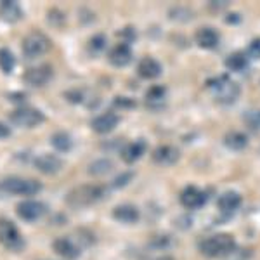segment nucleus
Segmentation results:
<instances>
[{"label": "nucleus", "mask_w": 260, "mask_h": 260, "mask_svg": "<svg viewBox=\"0 0 260 260\" xmlns=\"http://www.w3.org/2000/svg\"><path fill=\"white\" fill-rule=\"evenodd\" d=\"M108 187L99 186V184H82V186L73 187L68 194H66V205L73 210H82V208H89L92 205L99 203L106 198Z\"/></svg>", "instance_id": "obj_1"}, {"label": "nucleus", "mask_w": 260, "mask_h": 260, "mask_svg": "<svg viewBox=\"0 0 260 260\" xmlns=\"http://www.w3.org/2000/svg\"><path fill=\"white\" fill-rule=\"evenodd\" d=\"M198 248L201 255L208 258H225L236 251V240L229 233H217L203 238L200 241Z\"/></svg>", "instance_id": "obj_2"}, {"label": "nucleus", "mask_w": 260, "mask_h": 260, "mask_svg": "<svg viewBox=\"0 0 260 260\" xmlns=\"http://www.w3.org/2000/svg\"><path fill=\"white\" fill-rule=\"evenodd\" d=\"M207 89L210 90L213 99L219 104L229 106L234 104L241 95V87L238 82H234L229 75H219V77H213L207 82Z\"/></svg>", "instance_id": "obj_3"}, {"label": "nucleus", "mask_w": 260, "mask_h": 260, "mask_svg": "<svg viewBox=\"0 0 260 260\" xmlns=\"http://www.w3.org/2000/svg\"><path fill=\"white\" fill-rule=\"evenodd\" d=\"M50 47H52V42L42 31L28 33L23 39V44H21V50H23V56L26 59H37V57L44 56V54L49 52Z\"/></svg>", "instance_id": "obj_4"}, {"label": "nucleus", "mask_w": 260, "mask_h": 260, "mask_svg": "<svg viewBox=\"0 0 260 260\" xmlns=\"http://www.w3.org/2000/svg\"><path fill=\"white\" fill-rule=\"evenodd\" d=\"M42 191V184L33 179L23 177H7L0 182V192L6 194H18V196H35Z\"/></svg>", "instance_id": "obj_5"}, {"label": "nucleus", "mask_w": 260, "mask_h": 260, "mask_svg": "<svg viewBox=\"0 0 260 260\" xmlns=\"http://www.w3.org/2000/svg\"><path fill=\"white\" fill-rule=\"evenodd\" d=\"M0 245L9 251H21L24 248V238L16 224L6 217H0Z\"/></svg>", "instance_id": "obj_6"}, {"label": "nucleus", "mask_w": 260, "mask_h": 260, "mask_svg": "<svg viewBox=\"0 0 260 260\" xmlns=\"http://www.w3.org/2000/svg\"><path fill=\"white\" fill-rule=\"evenodd\" d=\"M9 120H11L12 125H16V127L33 128V127H37V125L44 123V121H45V115L40 110H37V108L19 106V108H16V110L9 115Z\"/></svg>", "instance_id": "obj_7"}, {"label": "nucleus", "mask_w": 260, "mask_h": 260, "mask_svg": "<svg viewBox=\"0 0 260 260\" xmlns=\"http://www.w3.org/2000/svg\"><path fill=\"white\" fill-rule=\"evenodd\" d=\"M208 201L207 192L196 186H186L179 194V203L187 210H200Z\"/></svg>", "instance_id": "obj_8"}, {"label": "nucleus", "mask_w": 260, "mask_h": 260, "mask_svg": "<svg viewBox=\"0 0 260 260\" xmlns=\"http://www.w3.org/2000/svg\"><path fill=\"white\" fill-rule=\"evenodd\" d=\"M16 213L19 215V219L26 222H35L40 220L47 213V207H45V203L37 200H23L16 207Z\"/></svg>", "instance_id": "obj_9"}, {"label": "nucleus", "mask_w": 260, "mask_h": 260, "mask_svg": "<svg viewBox=\"0 0 260 260\" xmlns=\"http://www.w3.org/2000/svg\"><path fill=\"white\" fill-rule=\"evenodd\" d=\"M54 70L50 64H40L35 68H28L23 75V82L30 87H44L52 80Z\"/></svg>", "instance_id": "obj_10"}, {"label": "nucleus", "mask_w": 260, "mask_h": 260, "mask_svg": "<svg viewBox=\"0 0 260 260\" xmlns=\"http://www.w3.org/2000/svg\"><path fill=\"white\" fill-rule=\"evenodd\" d=\"M151 160L160 167H172L180 160V151L172 144H160L153 149Z\"/></svg>", "instance_id": "obj_11"}, {"label": "nucleus", "mask_w": 260, "mask_h": 260, "mask_svg": "<svg viewBox=\"0 0 260 260\" xmlns=\"http://www.w3.org/2000/svg\"><path fill=\"white\" fill-rule=\"evenodd\" d=\"M52 248L64 260H77L82 253V246L70 236H61L57 240H54Z\"/></svg>", "instance_id": "obj_12"}, {"label": "nucleus", "mask_w": 260, "mask_h": 260, "mask_svg": "<svg viewBox=\"0 0 260 260\" xmlns=\"http://www.w3.org/2000/svg\"><path fill=\"white\" fill-rule=\"evenodd\" d=\"M120 120L121 118L116 111H106V113H101L99 116H95V118L90 121V127L95 134L104 136V134H110L118 127Z\"/></svg>", "instance_id": "obj_13"}, {"label": "nucleus", "mask_w": 260, "mask_h": 260, "mask_svg": "<svg viewBox=\"0 0 260 260\" xmlns=\"http://www.w3.org/2000/svg\"><path fill=\"white\" fill-rule=\"evenodd\" d=\"M134 52H132V45L127 42H118L115 47H111L110 54H108V61L111 62L115 68H125L132 62Z\"/></svg>", "instance_id": "obj_14"}, {"label": "nucleus", "mask_w": 260, "mask_h": 260, "mask_svg": "<svg viewBox=\"0 0 260 260\" xmlns=\"http://www.w3.org/2000/svg\"><path fill=\"white\" fill-rule=\"evenodd\" d=\"M33 165H35V169L39 170V172H42V174L56 175L57 172L62 170V167H64V161H62L59 156H56V154L44 153V154H39V156L33 160Z\"/></svg>", "instance_id": "obj_15"}, {"label": "nucleus", "mask_w": 260, "mask_h": 260, "mask_svg": "<svg viewBox=\"0 0 260 260\" xmlns=\"http://www.w3.org/2000/svg\"><path fill=\"white\" fill-rule=\"evenodd\" d=\"M194 42L200 49L213 50L220 44V33L213 26H201L194 31Z\"/></svg>", "instance_id": "obj_16"}, {"label": "nucleus", "mask_w": 260, "mask_h": 260, "mask_svg": "<svg viewBox=\"0 0 260 260\" xmlns=\"http://www.w3.org/2000/svg\"><path fill=\"white\" fill-rule=\"evenodd\" d=\"M146 149H148V142L144 139H137L132 141L128 144H125L123 148L120 149V156L127 165H132V163L139 161L142 156L146 154Z\"/></svg>", "instance_id": "obj_17"}, {"label": "nucleus", "mask_w": 260, "mask_h": 260, "mask_svg": "<svg viewBox=\"0 0 260 260\" xmlns=\"http://www.w3.org/2000/svg\"><path fill=\"white\" fill-rule=\"evenodd\" d=\"M113 219L121 224H137L141 220V210L132 203H123L113 208Z\"/></svg>", "instance_id": "obj_18"}, {"label": "nucleus", "mask_w": 260, "mask_h": 260, "mask_svg": "<svg viewBox=\"0 0 260 260\" xmlns=\"http://www.w3.org/2000/svg\"><path fill=\"white\" fill-rule=\"evenodd\" d=\"M163 66L160 61H156L154 57H142L137 64V75L144 80H156L158 77H161Z\"/></svg>", "instance_id": "obj_19"}, {"label": "nucleus", "mask_w": 260, "mask_h": 260, "mask_svg": "<svg viewBox=\"0 0 260 260\" xmlns=\"http://www.w3.org/2000/svg\"><path fill=\"white\" fill-rule=\"evenodd\" d=\"M241 203H243V198L238 191H225V192H222L219 196V200H217L219 210L222 213H228V215L236 212L238 208L241 207Z\"/></svg>", "instance_id": "obj_20"}, {"label": "nucleus", "mask_w": 260, "mask_h": 260, "mask_svg": "<svg viewBox=\"0 0 260 260\" xmlns=\"http://www.w3.org/2000/svg\"><path fill=\"white\" fill-rule=\"evenodd\" d=\"M24 12L21 9V6L14 0H2L0 2V19L6 23H18L23 19Z\"/></svg>", "instance_id": "obj_21"}, {"label": "nucleus", "mask_w": 260, "mask_h": 260, "mask_svg": "<svg viewBox=\"0 0 260 260\" xmlns=\"http://www.w3.org/2000/svg\"><path fill=\"white\" fill-rule=\"evenodd\" d=\"M144 101H146V106H148L149 110H160L167 101V87L165 85H151L149 89L146 90Z\"/></svg>", "instance_id": "obj_22"}, {"label": "nucleus", "mask_w": 260, "mask_h": 260, "mask_svg": "<svg viewBox=\"0 0 260 260\" xmlns=\"http://www.w3.org/2000/svg\"><path fill=\"white\" fill-rule=\"evenodd\" d=\"M222 142H224L225 148L231 151H243L245 148H248L250 139L245 132H241V130H229V132L224 136Z\"/></svg>", "instance_id": "obj_23"}, {"label": "nucleus", "mask_w": 260, "mask_h": 260, "mask_svg": "<svg viewBox=\"0 0 260 260\" xmlns=\"http://www.w3.org/2000/svg\"><path fill=\"white\" fill-rule=\"evenodd\" d=\"M248 62H250V57L246 56L245 50H236V52L229 54L225 57V68L233 73H243L246 68H248Z\"/></svg>", "instance_id": "obj_24"}, {"label": "nucleus", "mask_w": 260, "mask_h": 260, "mask_svg": "<svg viewBox=\"0 0 260 260\" xmlns=\"http://www.w3.org/2000/svg\"><path fill=\"white\" fill-rule=\"evenodd\" d=\"M113 169H115V163L108 160V158H101V160L89 163L87 172H89V175H94V177H103V175H108L110 172H113Z\"/></svg>", "instance_id": "obj_25"}, {"label": "nucleus", "mask_w": 260, "mask_h": 260, "mask_svg": "<svg viewBox=\"0 0 260 260\" xmlns=\"http://www.w3.org/2000/svg\"><path fill=\"white\" fill-rule=\"evenodd\" d=\"M50 144H52V148L56 151H59V153H68L73 148V139L66 132H56L50 137Z\"/></svg>", "instance_id": "obj_26"}, {"label": "nucleus", "mask_w": 260, "mask_h": 260, "mask_svg": "<svg viewBox=\"0 0 260 260\" xmlns=\"http://www.w3.org/2000/svg\"><path fill=\"white\" fill-rule=\"evenodd\" d=\"M108 47V39L104 33H95L94 37H90L89 44H87V50H89L90 56H99L103 54Z\"/></svg>", "instance_id": "obj_27"}, {"label": "nucleus", "mask_w": 260, "mask_h": 260, "mask_svg": "<svg viewBox=\"0 0 260 260\" xmlns=\"http://www.w3.org/2000/svg\"><path fill=\"white\" fill-rule=\"evenodd\" d=\"M16 66V57L14 54L11 52L9 49L2 47L0 49V70H2L4 75H11L12 70Z\"/></svg>", "instance_id": "obj_28"}, {"label": "nucleus", "mask_w": 260, "mask_h": 260, "mask_svg": "<svg viewBox=\"0 0 260 260\" xmlns=\"http://www.w3.org/2000/svg\"><path fill=\"white\" fill-rule=\"evenodd\" d=\"M172 245V238L169 234H156V236L151 238L149 246L154 250H167Z\"/></svg>", "instance_id": "obj_29"}, {"label": "nucleus", "mask_w": 260, "mask_h": 260, "mask_svg": "<svg viewBox=\"0 0 260 260\" xmlns=\"http://www.w3.org/2000/svg\"><path fill=\"white\" fill-rule=\"evenodd\" d=\"M245 52L250 59H260V37H257V39H253L250 42Z\"/></svg>", "instance_id": "obj_30"}, {"label": "nucleus", "mask_w": 260, "mask_h": 260, "mask_svg": "<svg viewBox=\"0 0 260 260\" xmlns=\"http://www.w3.org/2000/svg\"><path fill=\"white\" fill-rule=\"evenodd\" d=\"M134 179V172H123L121 175H118L115 180L111 182V187H115V189H120V187H125L130 180Z\"/></svg>", "instance_id": "obj_31"}, {"label": "nucleus", "mask_w": 260, "mask_h": 260, "mask_svg": "<svg viewBox=\"0 0 260 260\" xmlns=\"http://www.w3.org/2000/svg\"><path fill=\"white\" fill-rule=\"evenodd\" d=\"M245 121L250 125L251 128L260 130V110L246 113V115H245Z\"/></svg>", "instance_id": "obj_32"}, {"label": "nucleus", "mask_w": 260, "mask_h": 260, "mask_svg": "<svg viewBox=\"0 0 260 260\" xmlns=\"http://www.w3.org/2000/svg\"><path fill=\"white\" fill-rule=\"evenodd\" d=\"M49 23L54 24V26H61V24L64 23V14L57 9H50L49 11Z\"/></svg>", "instance_id": "obj_33"}, {"label": "nucleus", "mask_w": 260, "mask_h": 260, "mask_svg": "<svg viewBox=\"0 0 260 260\" xmlns=\"http://www.w3.org/2000/svg\"><path fill=\"white\" fill-rule=\"evenodd\" d=\"M64 98L70 101V103H75V104H80L83 103V92L82 90H70L64 94Z\"/></svg>", "instance_id": "obj_34"}, {"label": "nucleus", "mask_w": 260, "mask_h": 260, "mask_svg": "<svg viewBox=\"0 0 260 260\" xmlns=\"http://www.w3.org/2000/svg\"><path fill=\"white\" fill-rule=\"evenodd\" d=\"M9 136H11V128L7 125L0 123V139H7Z\"/></svg>", "instance_id": "obj_35"}, {"label": "nucleus", "mask_w": 260, "mask_h": 260, "mask_svg": "<svg viewBox=\"0 0 260 260\" xmlns=\"http://www.w3.org/2000/svg\"><path fill=\"white\" fill-rule=\"evenodd\" d=\"M9 99L14 101V103H23V106H24V101H26V94H11Z\"/></svg>", "instance_id": "obj_36"}, {"label": "nucleus", "mask_w": 260, "mask_h": 260, "mask_svg": "<svg viewBox=\"0 0 260 260\" xmlns=\"http://www.w3.org/2000/svg\"><path fill=\"white\" fill-rule=\"evenodd\" d=\"M153 260H175V258L170 257V255H161V257H156V258H153Z\"/></svg>", "instance_id": "obj_37"}]
</instances>
